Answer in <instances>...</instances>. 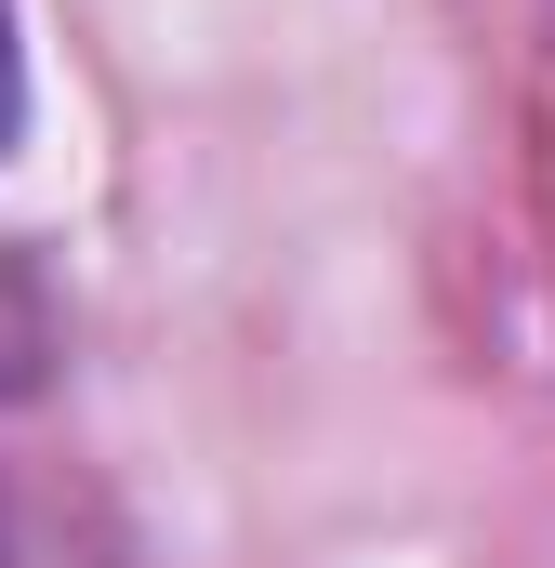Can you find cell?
<instances>
[{"mask_svg": "<svg viewBox=\"0 0 555 568\" xmlns=\"http://www.w3.org/2000/svg\"><path fill=\"white\" fill-rule=\"evenodd\" d=\"M13 106H27V67H13V13H0V145H13Z\"/></svg>", "mask_w": 555, "mask_h": 568, "instance_id": "obj_1", "label": "cell"}]
</instances>
